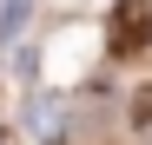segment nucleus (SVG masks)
Here are the masks:
<instances>
[{
  "label": "nucleus",
  "instance_id": "nucleus-1",
  "mask_svg": "<svg viewBox=\"0 0 152 145\" xmlns=\"http://www.w3.org/2000/svg\"><path fill=\"white\" fill-rule=\"evenodd\" d=\"M33 13V0H0V40L7 33H20V20Z\"/></svg>",
  "mask_w": 152,
  "mask_h": 145
},
{
  "label": "nucleus",
  "instance_id": "nucleus-2",
  "mask_svg": "<svg viewBox=\"0 0 152 145\" xmlns=\"http://www.w3.org/2000/svg\"><path fill=\"white\" fill-rule=\"evenodd\" d=\"M132 125H139V132L152 138V86H145V92H139V99H132Z\"/></svg>",
  "mask_w": 152,
  "mask_h": 145
}]
</instances>
